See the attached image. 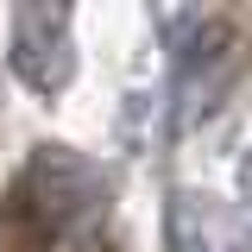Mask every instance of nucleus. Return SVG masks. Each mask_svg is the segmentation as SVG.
Wrapping results in <instances>:
<instances>
[{
    "label": "nucleus",
    "instance_id": "3",
    "mask_svg": "<svg viewBox=\"0 0 252 252\" xmlns=\"http://www.w3.org/2000/svg\"><path fill=\"white\" fill-rule=\"evenodd\" d=\"M233 63H240V38H233V26H227V19H202L195 38H189V51H183V94H189V101L215 94L220 82H227ZM202 107H208V101H202Z\"/></svg>",
    "mask_w": 252,
    "mask_h": 252
},
{
    "label": "nucleus",
    "instance_id": "4",
    "mask_svg": "<svg viewBox=\"0 0 252 252\" xmlns=\"http://www.w3.org/2000/svg\"><path fill=\"white\" fill-rule=\"evenodd\" d=\"M170 252H215V246H208V233H202L189 215H177V227H170Z\"/></svg>",
    "mask_w": 252,
    "mask_h": 252
},
{
    "label": "nucleus",
    "instance_id": "1",
    "mask_svg": "<svg viewBox=\"0 0 252 252\" xmlns=\"http://www.w3.org/2000/svg\"><path fill=\"white\" fill-rule=\"evenodd\" d=\"M94 189V164L69 158L63 145H44V152L26 164L19 189L6 195V215H0V246L6 252H44L51 240H63L76 220L89 215Z\"/></svg>",
    "mask_w": 252,
    "mask_h": 252
},
{
    "label": "nucleus",
    "instance_id": "2",
    "mask_svg": "<svg viewBox=\"0 0 252 252\" xmlns=\"http://www.w3.org/2000/svg\"><path fill=\"white\" fill-rule=\"evenodd\" d=\"M6 63L32 94H63L76 76V38H69V6L32 0L6 19Z\"/></svg>",
    "mask_w": 252,
    "mask_h": 252
}]
</instances>
